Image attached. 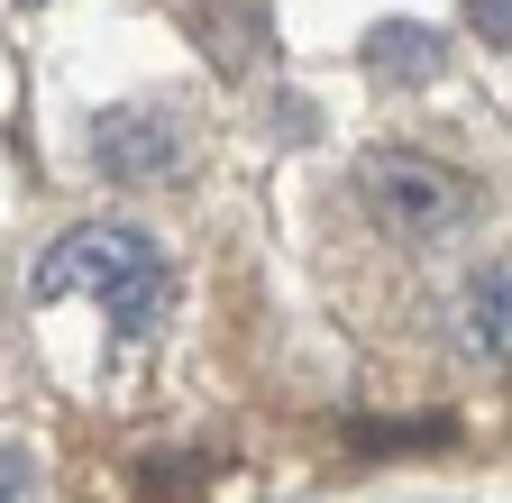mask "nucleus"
<instances>
[{
    "label": "nucleus",
    "mask_w": 512,
    "mask_h": 503,
    "mask_svg": "<svg viewBox=\"0 0 512 503\" xmlns=\"http://www.w3.org/2000/svg\"><path fill=\"white\" fill-rule=\"evenodd\" d=\"M28 293L37 302L83 293V302H101V321L119 339H147L165 321V302H174V257L147 229H128V220H83V229H64L46 247V266L28 275Z\"/></svg>",
    "instance_id": "obj_1"
},
{
    "label": "nucleus",
    "mask_w": 512,
    "mask_h": 503,
    "mask_svg": "<svg viewBox=\"0 0 512 503\" xmlns=\"http://www.w3.org/2000/svg\"><path fill=\"white\" fill-rule=\"evenodd\" d=\"M366 202H375V220L384 229H403V238H448L467 211H476V193H467V174H448L439 156H366Z\"/></svg>",
    "instance_id": "obj_2"
},
{
    "label": "nucleus",
    "mask_w": 512,
    "mask_h": 503,
    "mask_svg": "<svg viewBox=\"0 0 512 503\" xmlns=\"http://www.w3.org/2000/svg\"><path fill=\"white\" fill-rule=\"evenodd\" d=\"M183 156H192V129L174 101H119L92 119V165L110 183H174Z\"/></svg>",
    "instance_id": "obj_3"
},
{
    "label": "nucleus",
    "mask_w": 512,
    "mask_h": 503,
    "mask_svg": "<svg viewBox=\"0 0 512 503\" xmlns=\"http://www.w3.org/2000/svg\"><path fill=\"white\" fill-rule=\"evenodd\" d=\"M366 74L384 83V92H421V83H439L448 74V37L439 28H412V19H384L375 37H366Z\"/></svg>",
    "instance_id": "obj_4"
},
{
    "label": "nucleus",
    "mask_w": 512,
    "mask_h": 503,
    "mask_svg": "<svg viewBox=\"0 0 512 503\" xmlns=\"http://www.w3.org/2000/svg\"><path fill=\"white\" fill-rule=\"evenodd\" d=\"M192 19H202V46L220 74H247L266 55V10H247V0H192Z\"/></svg>",
    "instance_id": "obj_5"
},
{
    "label": "nucleus",
    "mask_w": 512,
    "mask_h": 503,
    "mask_svg": "<svg viewBox=\"0 0 512 503\" xmlns=\"http://www.w3.org/2000/svg\"><path fill=\"white\" fill-rule=\"evenodd\" d=\"M357 449H448V421H357Z\"/></svg>",
    "instance_id": "obj_6"
},
{
    "label": "nucleus",
    "mask_w": 512,
    "mask_h": 503,
    "mask_svg": "<svg viewBox=\"0 0 512 503\" xmlns=\"http://www.w3.org/2000/svg\"><path fill=\"white\" fill-rule=\"evenodd\" d=\"M46 485H37V458L28 449H0V503H37Z\"/></svg>",
    "instance_id": "obj_7"
},
{
    "label": "nucleus",
    "mask_w": 512,
    "mask_h": 503,
    "mask_svg": "<svg viewBox=\"0 0 512 503\" xmlns=\"http://www.w3.org/2000/svg\"><path fill=\"white\" fill-rule=\"evenodd\" d=\"M467 19H476L494 46H512V0H467Z\"/></svg>",
    "instance_id": "obj_8"
}]
</instances>
